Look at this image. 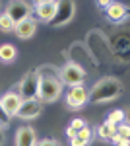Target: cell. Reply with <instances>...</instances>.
Returning a JSON list of instances; mask_svg holds the SVG:
<instances>
[{
    "mask_svg": "<svg viewBox=\"0 0 130 146\" xmlns=\"http://www.w3.org/2000/svg\"><path fill=\"white\" fill-rule=\"evenodd\" d=\"M122 94V84L119 78H101L87 90V101L91 103H107L117 100Z\"/></svg>",
    "mask_w": 130,
    "mask_h": 146,
    "instance_id": "cell-1",
    "label": "cell"
},
{
    "mask_svg": "<svg viewBox=\"0 0 130 146\" xmlns=\"http://www.w3.org/2000/svg\"><path fill=\"white\" fill-rule=\"evenodd\" d=\"M62 94V84L58 76L54 74H39V92H37V100L41 103H51L56 101Z\"/></svg>",
    "mask_w": 130,
    "mask_h": 146,
    "instance_id": "cell-2",
    "label": "cell"
},
{
    "mask_svg": "<svg viewBox=\"0 0 130 146\" xmlns=\"http://www.w3.org/2000/svg\"><path fill=\"white\" fill-rule=\"evenodd\" d=\"M60 84L62 86H70V88H74V86H82L84 84V80H86V70L76 64V62H66L64 66L60 68Z\"/></svg>",
    "mask_w": 130,
    "mask_h": 146,
    "instance_id": "cell-3",
    "label": "cell"
},
{
    "mask_svg": "<svg viewBox=\"0 0 130 146\" xmlns=\"http://www.w3.org/2000/svg\"><path fill=\"white\" fill-rule=\"evenodd\" d=\"M37 92H39V72L37 70H29L20 82V98L22 101L27 100H37Z\"/></svg>",
    "mask_w": 130,
    "mask_h": 146,
    "instance_id": "cell-4",
    "label": "cell"
},
{
    "mask_svg": "<svg viewBox=\"0 0 130 146\" xmlns=\"http://www.w3.org/2000/svg\"><path fill=\"white\" fill-rule=\"evenodd\" d=\"M76 14V4L70 2V0H62V2H56V12H54V18L51 20L53 27H62L70 22Z\"/></svg>",
    "mask_w": 130,
    "mask_h": 146,
    "instance_id": "cell-5",
    "label": "cell"
},
{
    "mask_svg": "<svg viewBox=\"0 0 130 146\" xmlns=\"http://www.w3.org/2000/svg\"><path fill=\"white\" fill-rule=\"evenodd\" d=\"M6 14L10 16L12 22L18 25V23H22V22H25V20H29V16H31V8H29V4H27V2L14 0V2H10V4H8Z\"/></svg>",
    "mask_w": 130,
    "mask_h": 146,
    "instance_id": "cell-6",
    "label": "cell"
},
{
    "mask_svg": "<svg viewBox=\"0 0 130 146\" xmlns=\"http://www.w3.org/2000/svg\"><path fill=\"white\" fill-rule=\"evenodd\" d=\"M41 111H43V105H41L39 100H27V101H22V105H20V109H18V113H16V117L29 121V119L39 117Z\"/></svg>",
    "mask_w": 130,
    "mask_h": 146,
    "instance_id": "cell-7",
    "label": "cell"
},
{
    "mask_svg": "<svg viewBox=\"0 0 130 146\" xmlns=\"http://www.w3.org/2000/svg\"><path fill=\"white\" fill-rule=\"evenodd\" d=\"M86 101H87V90L84 86L70 88L68 96H66V107L68 109H80V107H84Z\"/></svg>",
    "mask_w": 130,
    "mask_h": 146,
    "instance_id": "cell-8",
    "label": "cell"
},
{
    "mask_svg": "<svg viewBox=\"0 0 130 146\" xmlns=\"http://www.w3.org/2000/svg\"><path fill=\"white\" fill-rule=\"evenodd\" d=\"M35 10H37V18L45 23H51V20L54 18V12H56V2L53 0H39L35 4Z\"/></svg>",
    "mask_w": 130,
    "mask_h": 146,
    "instance_id": "cell-9",
    "label": "cell"
},
{
    "mask_svg": "<svg viewBox=\"0 0 130 146\" xmlns=\"http://www.w3.org/2000/svg\"><path fill=\"white\" fill-rule=\"evenodd\" d=\"M0 105L4 107L6 115L12 117V115H16L18 109H20V105H22V98H20L16 92H8V94H4V96L0 98Z\"/></svg>",
    "mask_w": 130,
    "mask_h": 146,
    "instance_id": "cell-10",
    "label": "cell"
},
{
    "mask_svg": "<svg viewBox=\"0 0 130 146\" xmlns=\"http://www.w3.org/2000/svg\"><path fill=\"white\" fill-rule=\"evenodd\" d=\"M37 135L31 127H20L16 133V146H35Z\"/></svg>",
    "mask_w": 130,
    "mask_h": 146,
    "instance_id": "cell-11",
    "label": "cell"
},
{
    "mask_svg": "<svg viewBox=\"0 0 130 146\" xmlns=\"http://www.w3.org/2000/svg\"><path fill=\"white\" fill-rule=\"evenodd\" d=\"M126 16H128V10H126V6L124 4H119V2H109L107 6V18L111 22H122V20H126Z\"/></svg>",
    "mask_w": 130,
    "mask_h": 146,
    "instance_id": "cell-12",
    "label": "cell"
},
{
    "mask_svg": "<svg viewBox=\"0 0 130 146\" xmlns=\"http://www.w3.org/2000/svg\"><path fill=\"white\" fill-rule=\"evenodd\" d=\"M14 31H16V35H18L20 39H31L33 35H35V31H37V22L29 18V20H25V22L18 23Z\"/></svg>",
    "mask_w": 130,
    "mask_h": 146,
    "instance_id": "cell-13",
    "label": "cell"
},
{
    "mask_svg": "<svg viewBox=\"0 0 130 146\" xmlns=\"http://www.w3.org/2000/svg\"><path fill=\"white\" fill-rule=\"evenodd\" d=\"M113 49L115 53L120 56V60H128V37L126 35H119L113 39Z\"/></svg>",
    "mask_w": 130,
    "mask_h": 146,
    "instance_id": "cell-14",
    "label": "cell"
},
{
    "mask_svg": "<svg viewBox=\"0 0 130 146\" xmlns=\"http://www.w3.org/2000/svg\"><path fill=\"white\" fill-rule=\"evenodd\" d=\"M89 142H91V131H89V127L78 131L76 135L70 138V144L72 146H87Z\"/></svg>",
    "mask_w": 130,
    "mask_h": 146,
    "instance_id": "cell-15",
    "label": "cell"
},
{
    "mask_svg": "<svg viewBox=\"0 0 130 146\" xmlns=\"http://www.w3.org/2000/svg\"><path fill=\"white\" fill-rule=\"evenodd\" d=\"M18 55V51H16V47L10 45V43H6V45H0V60L2 62H12L14 58Z\"/></svg>",
    "mask_w": 130,
    "mask_h": 146,
    "instance_id": "cell-16",
    "label": "cell"
},
{
    "mask_svg": "<svg viewBox=\"0 0 130 146\" xmlns=\"http://www.w3.org/2000/svg\"><path fill=\"white\" fill-rule=\"evenodd\" d=\"M97 135L101 136V138H105V140H113L115 135H117V127H115V125H109V123H103L97 129Z\"/></svg>",
    "mask_w": 130,
    "mask_h": 146,
    "instance_id": "cell-17",
    "label": "cell"
},
{
    "mask_svg": "<svg viewBox=\"0 0 130 146\" xmlns=\"http://www.w3.org/2000/svg\"><path fill=\"white\" fill-rule=\"evenodd\" d=\"M16 29V23L10 20V16L6 14V12H2L0 14V31H4V33H12Z\"/></svg>",
    "mask_w": 130,
    "mask_h": 146,
    "instance_id": "cell-18",
    "label": "cell"
},
{
    "mask_svg": "<svg viewBox=\"0 0 130 146\" xmlns=\"http://www.w3.org/2000/svg\"><path fill=\"white\" fill-rule=\"evenodd\" d=\"M124 117H126V113L122 111V109H115V111H111V113L107 115V121H105V123L119 127V125L122 123V121H124Z\"/></svg>",
    "mask_w": 130,
    "mask_h": 146,
    "instance_id": "cell-19",
    "label": "cell"
},
{
    "mask_svg": "<svg viewBox=\"0 0 130 146\" xmlns=\"http://www.w3.org/2000/svg\"><path fill=\"white\" fill-rule=\"evenodd\" d=\"M128 138H130V127L126 123H120L119 127H117V135L113 138V142L117 144L119 140H128Z\"/></svg>",
    "mask_w": 130,
    "mask_h": 146,
    "instance_id": "cell-20",
    "label": "cell"
},
{
    "mask_svg": "<svg viewBox=\"0 0 130 146\" xmlns=\"http://www.w3.org/2000/svg\"><path fill=\"white\" fill-rule=\"evenodd\" d=\"M86 127H87V123L84 121V119H74V121L70 123L68 129H72L74 133H78V131H82V129H86Z\"/></svg>",
    "mask_w": 130,
    "mask_h": 146,
    "instance_id": "cell-21",
    "label": "cell"
},
{
    "mask_svg": "<svg viewBox=\"0 0 130 146\" xmlns=\"http://www.w3.org/2000/svg\"><path fill=\"white\" fill-rule=\"evenodd\" d=\"M8 123H10V117L6 115L4 107L0 105V129H2V127H8Z\"/></svg>",
    "mask_w": 130,
    "mask_h": 146,
    "instance_id": "cell-22",
    "label": "cell"
},
{
    "mask_svg": "<svg viewBox=\"0 0 130 146\" xmlns=\"http://www.w3.org/2000/svg\"><path fill=\"white\" fill-rule=\"evenodd\" d=\"M35 146H60V142L54 140V138H45V140H41V142H37Z\"/></svg>",
    "mask_w": 130,
    "mask_h": 146,
    "instance_id": "cell-23",
    "label": "cell"
},
{
    "mask_svg": "<svg viewBox=\"0 0 130 146\" xmlns=\"http://www.w3.org/2000/svg\"><path fill=\"white\" fill-rule=\"evenodd\" d=\"M117 146H130V142H128V140H119Z\"/></svg>",
    "mask_w": 130,
    "mask_h": 146,
    "instance_id": "cell-24",
    "label": "cell"
},
{
    "mask_svg": "<svg viewBox=\"0 0 130 146\" xmlns=\"http://www.w3.org/2000/svg\"><path fill=\"white\" fill-rule=\"evenodd\" d=\"M0 144H2V133H0Z\"/></svg>",
    "mask_w": 130,
    "mask_h": 146,
    "instance_id": "cell-25",
    "label": "cell"
}]
</instances>
